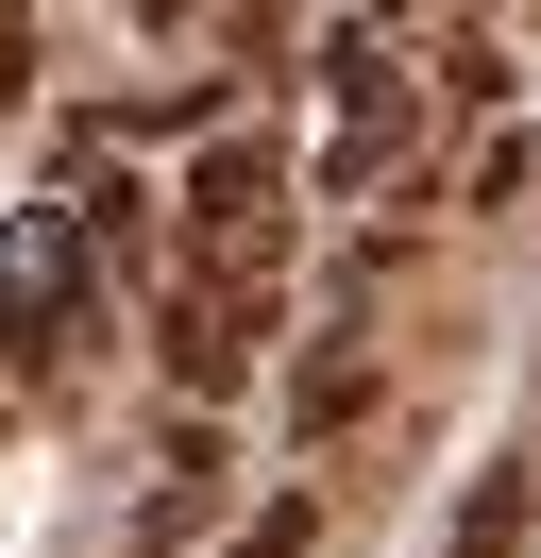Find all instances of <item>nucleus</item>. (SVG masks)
I'll return each instance as SVG.
<instances>
[{"instance_id":"obj_4","label":"nucleus","mask_w":541,"mask_h":558,"mask_svg":"<svg viewBox=\"0 0 541 558\" xmlns=\"http://www.w3.org/2000/svg\"><path fill=\"white\" fill-rule=\"evenodd\" d=\"M356 407H372V355H304V389H288V440H338Z\"/></svg>"},{"instance_id":"obj_2","label":"nucleus","mask_w":541,"mask_h":558,"mask_svg":"<svg viewBox=\"0 0 541 558\" xmlns=\"http://www.w3.org/2000/svg\"><path fill=\"white\" fill-rule=\"evenodd\" d=\"M270 204H288V170H270L254 136H237V153H203V238H288Z\"/></svg>"},{"instance_id":"obj_1","label":"nucleus","mask_w":541,"mask_h":558,"mask_svg":"<svg viewBox=\"0 0 541 558\" xmlns=\"http://www.w3.org/2000/svg\"><path fill=\"white\" fill-rule=\"evenodd\" d=\"M237 355H254V305L187 288V305H169V389H237Z\"/></svg>"},{"instance_id":"obj_6","label":"nucleus","mask_w":541,"mask_h":558,"mask_svg":"<svg viewBox=\"0 0 541 558\" xmlns=\"http://www.w3.org/2000/svg\"><path fill=\"white\" fill-rule=\"evenodd\" d=\"M119 558H187V542H119Z\"/></svg>"},{"instance_id":"obj_3","label":"nucleus","mask_w":541,"mask_h":558,"mask_svg":"<svg viewBox=\"0 0 541 558\" xmlns=\"http://www.w3.org/2000/svg\"><path fill=\"white\" fill-rule=\"evenodd\" d=\"M525 524H541V490H525V457L457 490V558H525Z\"/></svg>"},{"instance_id":"obj_5","label":"nucleus","mask_w":541,"mask_h":558,"mask_svg":"<svg viewBox=\"0 0 541 558\" xmlns=\"http://www.w3.org/2000/svg\"><path fill=\"white\" fill-rule=\"evenodd\" d=\"M304 542H322V490H270V508L237 524V558H304Z\"/></svg>"}]
</instances>
